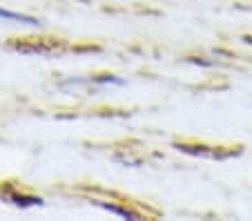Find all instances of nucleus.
Masks as SVG:
<instances>
[{
  "mask_svg": "<svg viewBox=\"0 0 252 221\" xmlns=\"http://www.w3.org/2000/svg\"><path fill=\"white\" fill-rule=\"evenodd\" d=\"M11 49L20 54H40V56H52V54L65 52V43L56 38H23V40H11Z\"/></svg>",
  "mask_w": 252,
  "mask_h": 221,
  "instance_id": "1",
  "label": "nucleus"
},
{
  "mask_svg": "<svg viewBox=\"0 0 252 221\" xmlns=\"http://www.w3.org/2000/svg\"><path fill=\"white\" fill-rule=\"evenodd\" d=\"M96 206H100L103 210L107 212H114V215H121V217H127V219H138L136 212H132L129 208H121V206H114V203H105V201H94Z\"/></svg>",
  "mask_w": 252,
  "mask_h": 221,
  "instance_id": "2",
  "label": "nucleus"
},
{
  "mask_svg": "<svg viewBox=\"0 0 252 221\" xmlns=\"http://www.w3.org/2000/svg\"><path fill=\"white\" fill-rule=\"evenodd\" d=\"M0 18H9V20H18V23H27V25H40L38 18L33 16H25V14H16V11H9V9H0Z\"/></svg>",
  "mask_w": 252,
  "mask_h": 221,
  "instance_id": "3",
  "label": "nucleus"
},
{
  "mask_svg": "<svg viewBox=\"0 0 252 221\" xmlns=\"http://www.w3.org/2000/svg\"><path fill=\"white\" fill-rule=\"evenodd\" d=\"M9 199L20 208H27V206H40L43 199L40 197H32V194H9Z\"/></svg>",
  "mask_w": 252,
  "mask_h": 221,
  "instance_id": "4",
  "label": "nucleus"
}]
</instances>
